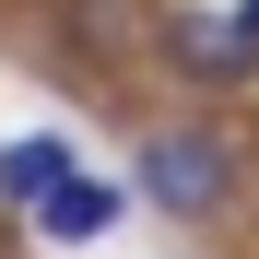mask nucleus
<instances>
[{"instance_id": "2", "label": "nucleus", "mask_w": 259, "mask_h": 259, "mask_svg": "<svg viewBox=\"0 0 259 259\" xmlns=\"http://www.w3.org/2000/svg\"><path fill=\"white\" fill-rule=\"evenodd\" d=\"M165 59H177L189 82H236V71L259 59V35L224 24V12H177V24H165Z\"/></svg>"}, {"instance_id": "1", "label": "nucleus", "mask_w": 259, "mask_h": 259, "mask_svg": "<svg viewBox=\"0 0 259 259\" xmlns=\"http://www.w3.org/2000/svg\"><path fill=\"white\" fill-rule=\"evenodd\" d=\"M142 189L165 200V212H224V189H236V153H224V130H153L142 142Z\"/></svg>"}, {"instance_id": "4", "label": "nucleus", "mask_w": 259, "mask_h": 259, "mask_svg": "<svg viewBox=\"0 0 259 259\" xmlns=\"http://www.w3.org/2000/svg\"><path fill=\"white\" fill-rule=\"evenodd\" d=\"M106 224H118V189H106V177H71L59 200H35V236H59V247L106 236Z\"/></svg>"}, {"instance_id": "3", "label": "nucleus", "mask_w": 259, "mask_h": 259, "mask_svg": "<svg viewBox=\"0 0 259 259\" xmlns=\"http://www.w3.org/2000/svg\"><path fill=\"white\" fill-rule=\"evenodd\" d=\"M71 189V142H48V130H35V142H0V200H59Z\"/></svg>"}, {"instance_id": "5", "label": "nucleus", "mask_w": 259, "mask_h": 259, "mask_svg": "<svg viewBox=\"0 0 259 259\" xmlns=\"http://www.w3.org/2000/svg\"><path fill=\"white\" fill-rule=\"evenodd\" d=\"M236 24H247V35H259V0H247V12H236Z\"/></svg>"}]
</instances>
